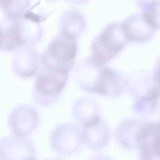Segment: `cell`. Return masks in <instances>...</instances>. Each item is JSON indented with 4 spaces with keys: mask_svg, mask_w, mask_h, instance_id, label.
I'll return each mask as SVG.
<instances>
[{
    "mask_svg": "<svg viewBox=\"0 0 160 160\" xmlns=\"http://www.w3.org/2000/svg\"><path fill=\"white\" fill-rule=\"evenodd\" d=\"M75 78L82 90L107 98L121 96L128 86V79L120 71L96 62L91 56L77 64Z\"/></svg>",
    "mask_w": 160,
    "mask_h": 160,
    "instance_id": "6da1fadb",
    "label": "cell"
},
{
    "mask_svg": "<svg viewBox=\"0 0 160 160\" xmlns=\"http://www.w3.org/2000/svg\"><path fill=\"white\" fill-rule=\"evenodd\" d=\"M42 32L40 20L30 11L19 19L4 17L1 21V50L12 52L33 46L40 40Z\"/></svg>",
    "mask_w": 160,
    "mask_h": 160,
    "instance_id": "7a4b0ae2",
    "label": "cell"
},
{
    "mask_svg": "<svg viewBox=\"0 0 160 160\" xmlns=\"http://www.w3.org/2000/svg\"><path fill=\"white\" fill-rule=\"evenodd\" d=\"M132 98V110L142 116L152 115L160 108V88L156 84L153 72L140 70L128 79V86Z\"/></svg>",
    "mask_w": 160,
    "mask_h": 160,
    "instance_id": "3957f363",
    "label": "cell"
},
{
    "mask_svg": "<svg viewBox=\"0 0 160 160\" xmlns=\"http://www.w3.org/2000/svg\"><path fill=\"white\" fill-rule=\"evenodd\" d=\"M78 52L77 38L59 32L40 55L43 68L63 73H69Z\"/></svg>",
    "mask_w": 160,
    "mask_h": 160,
    "instance_id": "277c9868",
    "label": "cell"
},
{
    "mask_svg": "<svg viewBox=\"0 0 160 160\" xmlns=\"http://www.w3.org/2000/svg\"><path fill=\"white\" fill-rule=\"evenodd\" d=\"M129 43L120 22L107 24L91 43V57L101 65L115 58Z\"/></svg>",
    "mask_w": 160,
    "mask_h": 160,
    "instance_id": "5b68a950",
    "label": "cell"
},
{
    "mask_svg": "<svg viewBox=\"0 0 160 160\" xmlns=\"http://www.w3.org/2000/svg\"><path fill=\"white\" fill-rule=\"evenodd\" d=\"M68 74L42 67L36 75L32 89L34 101L43 107L54 104L66 87Z\"/></svg>",
    "mask_w": 160,
    "mask_h": 160,
    "instance_id": "8992f818",
    "label": "cell"
},
{
    "mask_svg": "<svg viewBox=\"0 0 160 160\" xmlns=\"http://www.w3.org/2000/svg\"><path fill=\"white\" fill-rule=\"evenodd\" d=\"M82 144V128L72 123L59 124L50 134L51 148L60 155H72L76 153Z\"/></svg>",
    "mask_w": 160,
    "mask_h": 160,
    "instance_id": "52a82bcc",
    "label": "cell"
},
{
    "mask_svg": "<svg viewBox=\"0 0 160 160\" xmlns=\"http://www.w3.org/2000/svg\"><path fill=\"white\" fill-rule=\"evenodd\" d=\"M39 122L38 112L31 105L21 104L12 109L8 125L12 135L27 137L37 128Z\"/></svg>",
    "mask_w": 160,
    "mask_h": 160,
    "instance_id": "ba28073f",
    "label": "cell"
},
{
    "mask_svg": "<svg viewBox=\"0 0 160 160\" xmlns=\"http://www.w3.org/2000/svg\"><path fill=\"white\" fill-rule=\"evenodd\" d=\"M138 151L142 159H160V121L143 122L138 139Z\"/></svg>",
    "mask_w": 160,
    "mask_h": 160,
    "instance_id": "9c48e42d",
    "label": "cell"
},
{
    "mask_svg": "<svg viewBox=\"0 0 160 160\" xmlns=\"http://www.w3.org/2000/svg\"><path fill=\"white\" fill-rule=\"evenodd\" d=\"M40 65V55L32 46L17 50L11 60L13 73L22 79H29L37 75Z\"/></svg>",
    "mask_w": 160,
    "mask_h": 160,
    "instance_id": "30bf717a",
    "label": "cell"
},
{
    "mask_svg": "<svg viewBox=\"0 0 160 160\" xmlns=\"http://www.w3.org/2000/svg\"><path fill=\"white\" fill-rule=\"evenodd\" d=\"M36 150L26 137H5L0 142L1 159H32Z\"/></svg>",
    "mask_w": 160,
    "mask_h": 160,
    "instance_id": "8fae6325",
    "label": "cell"
},
{
    "mask_svg": "<svg viewBox=\"0 0 160 160\" xmlns=\"http://www.w3.org/2000/svg\"><path fill=\"white\" fill-rule=\"evenodd\" d=\"M121 22L128 41L133 43H143L150 40L156 31L141 12L127 17Z\"/></svg>",
    "mask_w": 160,
    "mask_h": 160,
    "instance_id": "7c38bea8",
    "label": "cell"
},
{
    "mask_svg": "<svg viewBox=\"0 0 160 160\" xmlns=\"http://www.w3.org/2000/svg\"><path fill=\"white\" fill-rule=\"evenodd\" d=\"M143 121L135 118H128L121 121L114 131L117 144L128 151L138 149V139Z\"/></svg>",
    "mask_w": 160,
    "mask_h": 160,
    "instance_id": "4fadbf2b",
    "label": "cell"
},
{
    "mask_svg": "<svg viewBox=\"0 0 160 160\" xmlns=\"http://www.w3.org/2000/svg\"><path fill=\"white\" fill-rule=\"evenodd\" d=\"M71 113L74 120L82 128L93 125L101 120L98 103L88 97L77 98L72 104Z\"/></svg>",
    "mask_w": 160,
    "mask_h": 160,
    "instance_id": "5bb4252c",
    "label": "cell"
},
{
    "mask_svg": "<svg viewBox=\"0 0 160 160\" xmlns=\"http://www.w3.org/2000/svg\"><path fill=\"white\" fill-rule=\"evenodd\" d=\"M81 128L82 142L86 147L92 150H99L108 144L111 138V131L108 124L102 119L93 125L81 127Z\"/></svg>",
    "mask_w": 160,
    "mask_h": 160,
    "instance_id": "9a60e30c",
    "label": "cell"
},
{
    "mask_svg": "<svg viewBox=\"0 0 160 160\" xmlns=\"http://www.w3.org/2000/svg\"><path fill=\"white\" fill-rule=\"evenodd\" d=\"M59 32L72 38H78L86 27L84 16L76 9H68L59 17Z\"/></svg>",
    "mask_w": 160,
    "mask_h": 160,
    "instance_id": "2e32d148",
    "label": "cell"
},
{
    "mask_svg": "<svg viewBox=\"0 0 160 160\" xmlns=\"http://www.w3.org/2000/svg\"><path fill=\"white\" fill-rule=\"evenodd\" d=\"M32 0H0L1 9L6 18L19 19L29 11Z\"/></svg>",
    "mask_w": 160,
    "mask_h": 160,
    "instance_id": "e0dca14e",
    "label": "cell"
},
{
    "mask_svg": "<svg viewBox=\"0 0 160 160\" xmlns=\"http://www.w3.org/2000/svg\"><path fill=\"white\" fill-rule=\"evenodd\" d=\"M141 13L156 30L160 28V0H138Z\"/></svg>",
    "mask_w": 160,
    "mask_h": 160,
    "instance_id": "ac0fdd59",
    "label": "cell"
},
{
    "mask_svg": "<svg viewBox=\"0 0 160 160\" xmlns=\"http://www.w3.org/2000/svg\"><path fill=\"white\" fill-rule=\"evenodd\" d=\"M152 72H153V78H154L156 84L160 88V57L157 59Z\"/></svg>",
    "mask_w": 160,
    "mask_h": 160,
    "instance_id": "d6986e66",
    "label": "cell"
},
{
    "mask_svg": "<svg viewBox=\"0 0 160 160\" xmlns=\"http://www.w3.org/2000/svg\"><path fill=\"white\" fill-rule=\"evenodd\" d=\"M66 1H68V2H69V3H72V4H77V5H79V4H83V3L87 2L88 0H66Z\"/></svg>",
    "mask_w": 160,
    "mask_h": 160,
    "instance_id": "ffe728a7",
    "label": "cell"
}]
</instances>
